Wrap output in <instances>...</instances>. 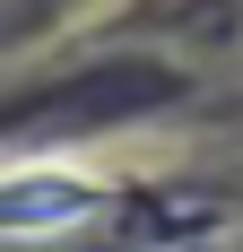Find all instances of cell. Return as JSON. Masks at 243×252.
Instances as JSON below:
<instances>
[{"label":"cell","instance_id":"1","mask_svg":"<svg viewBox=\"0 0 243 252\" xmlns=\"http://www.w3.org/2000/svg\"><path fill=\"white\" fill-rule=\"evenodd\" d=\"M87 209H96V183H78V174H44V165H18V174L0 183V226L18 235V244L70 235Z\"/></svg>","mask_w":243,"mask_h":252}]
</instances>
